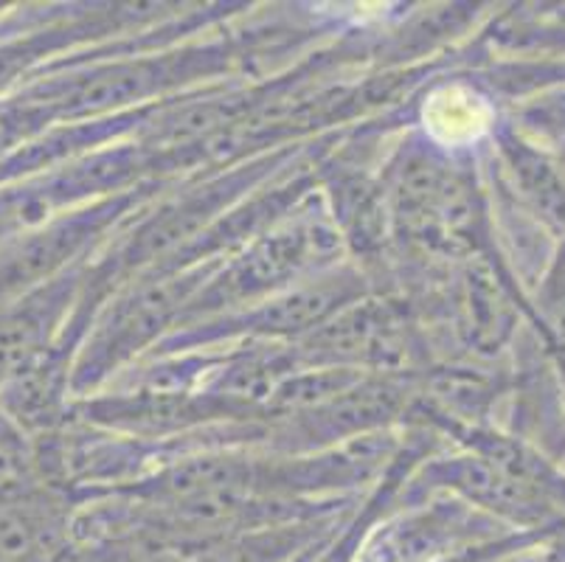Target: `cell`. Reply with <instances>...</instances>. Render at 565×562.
Here are the masks:
<instances>
[{"label": "cell", "instance_id": "cell-1", "mask_svg": "<svg viewBox=\"0 0 565 562\" xmlns=\"http://www.w3.org/2000/svg\"><path fill=\"white\" fill-rule=\"evenodd\" d=\"M343 251V234L327 209L307 194L290 214L231 254L183 309L178 327L250 307L296 282L330 271ZM174 327V329H178Z\"/></svg>", "mask_w": 565, "mask_h": 562}, {"label": "cell", "instance_id": "cell-2", "mask_svg": "<svg viewBox=\"0 0 565 562\" xmlns=\"http://www.w3.org/2000/svg\"><path fill=\"white\" fill-rule=\"evenodd\" d=\"M223 262L212 259L172 273H143L118 287L102 304L76 352L71 369L74 400L96 394V389L110 383L113 374H121L147 349L158 347Z\"/></svg>", "mask_w": 565, "mask_h": 562}, {"label": "cell", "instance_id": "cell-3", "mask_svg": "<svg viewBox=\"0 0 565 562\" xmlns=\"http://www.w3.org/2000/svg\"><path fill=\"white\" fill-rule=\"evenodd\" d=\"M292 161H296V152L292 147H285L274 155L250 158L223 174H212L200 185L143 216L138 229L105 262L90 265V271L113 296L130 278L141 276L150 267L161 265L163 259L192 245L200 234H205L217 223L220 216H225V211L234 209L248 192L262 189L270 174H279Z\"/></svg>", "mask_w": 565, "mask_h": 562}, {"label": "cell", "instance_id": "cell-4", "mask_svg": "<svg viewBox=\"0 0 565 562\" xmlns=\"http://www.w3.org/2000/svg\"><path fill=\"white\" fill-rule=\"evenodd\" d=\"M366 296H372L366 276L354 265H335L250 307L172 329L156 347V354L194 352V349L223 347L234 340L296 343L338 316L341 309L352 307Z\"/></svg>", "mask_w": 565, "mask_h": 562}, {"label": "cell", "instance_id": "cell-5", "mask_svg": "<svg viewBox=\"0 0 565 562\" xmlns=\"http://www.w3.org/2000/svg\"><path fill=\"white\" fill-rule=\"evenodd\" d=\"M87 271L90 259L0 301V389L54 347L79 304Z\"/></svg>", "mask_w": 565, "mask_h": 562}, {"label": "cell", "instance_id": "cell-6", "mask_svg": "<svg viewBox=\"0 0 565 562\" xmlns=\"http://www.w3.org/2000/svg\"><path fill=\"white\" fill-rule=\"evenodd\" d=\"M352 512L354 507L349 512L330 515V518L262 526V529H250V532L220 540V543L189 556L186 562H292L307 549L338 532Z\"/></svg>", "mask_w": 565, "mask_h": 562}, {"label": "cell", "instance_id": "cell-7", "mask_svg": "<svg viewBox=\"0 0 565 562\" xmlns=\"http://www.w3.org/2000/svg\"><path fill=\"white\" fill-rule=\"evenodd\" d=\"M49 562H186V556L136 538H71Z\"/></svg>", "mask_w": 565, "mask_h": 562}, {"label": "cell", "instance_id": "cell-8", "mask_svg": "<svg viewBox=\"0 0 565 562\" xmlns=\"http://www.w3.org/2000/svg\"><path fill=\"white\" fill-rule=\"evenodd\" d=\"M43 487L34 439L0 411V492Z\"/></svg>", "mask_w": 565, "mask_h": 562}, {"label": "cell", "instance_id": "cell-9", "mask_svg": "<svg viewBox=\"0 0 565 562\" xmlns=\"http://www.w3.org/2000/svg\"><path fill=\"white\" fill-rule=\"evenodd\" d=\"M543 304H546L548 316L554 318V324L565 332V262H559V271L554 273L552 282H548V293Z\"/></svg>", "mask_w": 565, "mask_h": 562}, {"label": "cell", "instance_id": "cell-10", "mask_svg": "<svg viewBox=\"0 0 565 562\" xmlns=\"http://www.w3.org/2000/svg\"><path fill=\"white\" fill-rule=\"evenodd\" d=\"M34 14L32 12H0V38L3 34H12V31L23 29V25L34 23Z\"/></svg>", "mask_w": 565, "mask_h": 562}, {"label": "cell", "instance_id": "cell-11", "mask_svg": "<svg viewBox=\"0 0 565 562\" xmlns=\"http://www.w3.org/2000/svg\"><path fill=\"white\" fill-rule=\"evenodd\" d=\"M559 365H563V378H565V352H563V358H559Z\"/></svg>", "mask_w": 565, "mask_h": 562}]
</instances>
